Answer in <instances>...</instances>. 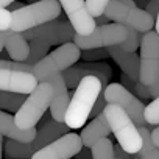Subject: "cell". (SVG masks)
<instances>
[{
	"label": "cell",
	"instance_id": "obj_25",
	"mask_svg": "<svg viewBox=\"0 0 159 159\" xmlns=\"http://www.w3.org/2000/svg\"><path fill=\"white\" fill-rule=\"evenodd\" d=\"M143 119L148 125H159V95L156 98H153V102H150L145 109H143Z\"/></svg>",
	"mask_w": 159,
	"mask_h": 159
},
{
	"label": "cell",
	"instance_id": "obj_30",
	"mask_svg": "<svg viewBox=\"0 0 159 159\" xmlns=\"http://www.w3.org/2000/svg\"><path fill=\"white\" fill-rule=\"evenodd\" d=\"M114 157L116 159H131V154L126 153L120 145H117V147H114Z\"/></svg>",
	"mask_w": 159,
	"mask_h": 159
},
{
	"label": "cell",
	"instance_id": "obj_17",
	"mask_svg": "<svg viewBox=\"0 0 159 159\" xmlns=\"http://www.w3.org/2000/svg\"><path fill=\"white\" fill-rule=\"evenodd\" d=\"M36 133H38L36 128H30V129L17 128L14 122V116L5 111H0V159H2L3 154V143H2L3 136L17 142H31L36 137Z\"/></svg>",
	"mask_w": 159,
	"mask_h": 159
},
{
	"label": "cell",
	"instance_id": "obj_10",
	"mask_svg": "<svg viewBox=\"0 0 159 159\" xmlns=\"http://www.w3.org/2000/svg\"><path fill=\"white\" fill-rule=\"evenodd\" d=\"M103 95H105V100H106L108 105H117V106H120L131 117V120L136 123L137 128H142V126H147L148 128V123L143 119V109H145V106L142 105V100H139L123 84H120V83H111V84H108L106 89H105V92H103Z\"/></svg>",
	"mask_w": 159,
	"mask_h": 159
},
{
	"label": "cell",
	"instance_id": "obj_21",
	"mask_svg": "<svg viewBox=\"0 0 159 159\" xmlns=\"http://www.w3.org/2000/svg\"><path fill=\"white\" fill-rule=\"evenodd\" d=\"M142 136V148L136 153L137 159H159V148L151 140V131L147 126L139 128Z\"/></svg>",
	"mask_w": 159,
	"mask_h": 159
},
{
	"label": "cell",
	"instance_id": "obj_27",
	"mask_svg": "<svg viewBox=\"0 0 159 159\" xmlns=\"http://www.w3.org/2000/svg\"><path fill=\"white\" fill-rule=\"evenodd\" d=\"M106 56H109L106 48H91V50H81V58L84 61H98V59H105Z\"/></svg>",
	"mask_w": 159,
	"mask_h": 159
},
{
	"label": "cell",
	"instance_id": "obj_31",
	"mask_svg": "<svg viewBox=\"0 0 159 159\" xmlns=\"http://www.w3.org/2000/svg\"><path fill=\"white\" fill-rule=\"evenodd\" d=\"M151 140H153L154 145L159 148V126L154 128V129H151Z\"/></svg>",
	"mask_w": 159,
	"mask_h": 159
},
{
	"label": "cell",
	"instance_id": "obj_9",
	"mask_svg": "<svg viewBox=\"0 0 159 159\" xmlns=\"http://www.w3.org/2000/svg\"><path fill=\"white\" fill-rule=\"evenodd\" d=\"M140 75L139 83L150 86L159 80V34L150 30L140 38Z\"/></svg>",
	"mask_w": 159,
	"mask_h": 159
},
{
	"label": "cell",
	"instance_id": "obj_29",
	"mask_svg": "<svg viewBox=\"0 0 159 159\" xmlns=\"http://www.w3.org/2000/svg\"><path fill=\"white\" fill-rule=\"evenodd\" d=\"M143 10L156 20V16H157V11H159V0H148V3L145 5Z\"/></svg>",
	"mask_w": 159,
	"mask_h": 159
},
{
	"label": "cell",
	"instance_id": "obj_22",
	"mask_svg": "<svg viewBox=\"0 0 159 159\" xmlns=\"http://www.w3.org/2000/svg\"><path fill=\"white\" fill-rule=\"evenodd\" d=\"M48 48H50V44L47 41H44V39H31L30 41V55H28L25 62L33 67L42 58H45L48 55Z\"/></svg>",
	"mask_w": 159,
	"mask_h": 159
},
{
	"label": "cell",
	"instance_id": "obj_6",
	"mask_svg": "<svg viewBox=\"0 0 159 159\" xmlns=\"http://www.w3.org/2000/svg\"><path fill=\"white\" fill-rule=\"evenodd\" d=\"M53 98V88L50 83L42 81L39 83L31 94L27 95L24 105L17 109L14 116V122L17 128L20 129H30L34 128L39 120L44 117L47 109L50 108Z\"/></svg>",
	"mask_w": 159,
	"mask_h": 159
},
{
	"label": "cell",
	"instance_id": "obj_19",
	"mask_svg": "<svg viewBox=\"0 0 159 159\" xmlns=\"http://www.w3.org/2000/svg\"><path fill=\"white\" fill-rule=\"evenodd\" d=\"M111 134V128H109V123L105 117V114H98L97 117L92 119L91 123H88L84 126V129L81 131V142H83V147L86 148H91L97 140L103 139V137H108Z\"/></svg>",
	"mask_w": 159,
	"mask_h": 159
},
{
	"label": "cell",
	"instance_id": "obj_7",
	"mask_svg": "<svg viewBox=\"0 0 159 159\" xmlns=\"http://www.w3.org/2000/svg\"><path fill=\"white\" fill-rule=\"evenodd\" d=\"M105 16L109 20L129 27L142 34L154 27V19L145 10L136 7L133 0H111L105 10Z\"/></svg>",
	"mask_w": 159,
	"mask_h": 159
},
{
	"label": "cell",
	"instance_id": "obj_24",
	"mask_svg": "<svg viewBox=\"0 0 159 159\" xmlns=\"http://www.w3.org/2000/svg\"><path fill=\"white\" fill-rule=\"evenodd\" d=\"M89 150L92 159H114V145L108 137L97 140Z\"/></svg>",
	"mask_w": 159,
	"mask_h": 159
},
{
	"label": "cell",
	"instance_id": "obj_28",
	"mask_svg": "<svg viewBox=\"0 0 159 159\" xmlns=\"http://www.w3.org/2000/svg\"><path fill=\"white\" fill-rule=\"evenodd\" d=\"M106 105H108V103H106V100H105V95H103V92H102V94L98 95V98H97V102H95V105H94L92 111H91V116H92V117H97L98 114H102Z\"/></svg>",
	"mask_w": 159,
	"mask_h": 159
},
{
	"label": "cell",
	"instance_id": "obj_37",
	"mask_svg": "<svg viewBox=\"0 0 159 159\" xmlns=\"http://www.w3.org/2000/svg\"><path fill=\"white\" fill-rule=\"evenodd\" d=\"M30 3H36V2H41V0H28Z\"/></svg>",
	"mask_w": 159,
	"mask_h": 159
},
{
	"label": "cell",
	"instance_id": "obj_2",
	"mask_svg": "<svg viewBox=\"0 0 159 159\" xmlns=\"http://www.w3.org/2000/svg\"><path fill=\"white\" fill-rule=\"evenodd\" d=\"M102 91H103V83L95 75H88L80 81L69 102L64 117V123L70 129H78L84 126Z\"/></svg>",
	"mask_w": 159,
	"mask_h": 159
},
{
	"label": "cell",
	"instance_id": "obj_32",
	"mask_svg": "<svg viewBox=\"0 0 159 159\" xmlns=\"http://www.w3.org/2000/svg\"><path fill=\"white\" fill-rule=\"evenodd\" d=\"M75 157H76V159H92V154H91V150H89V151L81 150V151H80Z\"/></svg>",
	"mask_w": 159,
	"mask_h": 159
},
{
	"label": "cell",
	"instance_id": "obj_8",
	"mask_svg": "<svg viewBox=\"0 0 159 159\" xmlns=\"http://www.w3.org/2000/svg\"><path fill=\"white\" fill-rule=\"evenodd\" d=\"M80 58H81V50L73 42H66L52 53H48L45 58H42L38 64H34L33 75L39 83L47 81L52 75L62 73L66 69L75 66Z\"/></svg>",
	"mask_w": 159,
	"mask_h": 159
},
{
	"label": "cell",
	"instance_id": "obj_38",
	"mask_svg": "<svg viewBox=\"0 0 159 159\" xmlns=\"http://www.w3.org/2000/svg\"><path fill=\"white\" fill-rule=\"evenodd\" d=\"M114 159H116V157H114Z\"/></svg>",
	"mask_w": 159,
	"mask_h": 159
},
{
	"label": "cell",
	"instance_id": "obj_20",
	"mask_svg": "<svg viewBox=\"0 0 159 159\" xmlns=\"http://www.w3.org/2000/svg\"><path fill=\"white\" fill-rule=\"evenodd\" d=\"M5 48H7L10 58L17 62H25L30 55V44L27 42V39L22 36V33H17L13 30L7 31Z\"/></svg>",
	"mask_w": 159,
	"mask_h": 159
},
{
	"label": "cell",
	"instance_id": "obj_34",
	"mask_svg": "<svg viewBox=\"0 0 159 159\" xmlns=\"http://www.w3.org/2000/svg\"><path fill=\"white\" fill-rule=\"evenodd\" d=\"M16 0H0V7H3V8H8L11 3H14Z\"/></svg>",
	"mask_w": 159,
	"mask_h": 159
},
{
	"label": "cell",
	"instance_id": "obj_35",
	"mask_svg": "<svg viewBox=\"0 0 159 159\" xmlns=\"http://www.w3.org/2000/svg\"><path fill=\"white\" fill-rule=\"evenodd\" d=\"M8 8H10V11H14V10H19V8H22V3H19V2L16 3V2H14V3H11Z\"/></svg>",
	"mask_w": 159,
	"mask_h": 159
},
{
	"label": "cell",
	"instance_id": "obj_16",
	"mask_svg": "<svg viewBox=\"0 0 159 159\" xmlns=\"http://www.w3.org/2000/svg\"><path fill=\"white\" fill-rule=\"evenodd\" d=\"M47 83L52 84L53 88V98H52V103H50V116L53 120L59 122V123H64V117H66V111H67V106H69V92H67V86H66V81L62 78V73H55L52 75Z\"/></svg>",
	"mask_w": 159,
	"mask_h": 159
},
{
	"label": "cell",
	"instance_id": "obj_11",
	"mask_svg": "<svg viewBox=\"0 0 159 159\" xmlns=\"http://www.w3.org/2000/svg\"><path fill=\"white\" fill-rule=\"evenodd\" d=\"M22 36L27 41L31 39H44L47 41L50 45H56V44H66V42H72L73 36H75V30L69 22L64 20H50L47 24H42L36 28L22 31Z\"/></svg>",
	"mask_w": 159,
	"mask_h": 159
},
{
	"label": "cell",
	"instance_id": "obj_12",
	"mask_svg": "<svg viewBox=\"0 0 159 159\" xmlns=\"http://www.w3.org/2000/svg\"><path fill=\"white\" fill-rule=\"evenodd\" d=\"M83 150L81 136L76 133H67L47 147L36 151L31 159H72Z\"/></svg>",
	"mask_w": 159,
	"mask_h": 159
},
{
	"label": "cell",
	"instance_id": "obj_18",
	"mask_svg": "<svg viewBox=\"0 0 159 159\" xmlns=\"http://www.w3.org/2000/svg\"><path fill=\"white\" fill-rule=\"evenodd\" d=\"M109 56L117 62V66L122 69V72L129 76L133 81H139V75H140V59L139 55L131 53V52H125L120 47L114 45V47H106Z\"/></svg>",
	"mask_w": 159,
	"mask_h": 159
},
{
	"label": "cell",
	"instance_id": "obj_14",
	"mask_svg": "<svg viewBox=\"0 0 159 159\" xmlns=\"http://www.w3.org/2000/svg\"><path fill=\"white\" fill-rule=\"evenodd\" d=\"M88 75H95L102 80L103 83V88L105 84L108 83V80L112 76V69L109 64L106 62H98V61H86V62H81V64H76L75 67H69L62 72V78L66 81V86L67 89H75L80 81L88 76Z\"/></svg>",
	"mask_w": 159,
	"mask_h": 159
},
{
	"label": "cell",
	"instance_id": "obj_15",
	"mask_svg": "<svg viewBox=\"0 0 159 159\" xmlns=\"http://www.w3.org/2000/svg\"><path fill=\"white\" fill-rule=\"evenodd\" d=\"M39 84L33 72L0 69V91L28 95Z\"/></svg>",
	"mask_w": 159,
	"mask_h": 159
},
{
	"label": "cell",
	"instance_id": "obj_23",
	"mask_svg": "<svg viewBox=\"0 0 159 159\" xmlns=\"http://www.w3.org/2000/svg\"><path fill=\"white\" fill-rule=\"evenodd\" d=\"M25 98H27V95H24V94H13V92L0 91V111L17 112V109L24 105Z\"/></svg>",
	"mask_w": 159,
	"mask_h": 159
},
{
	"label": "cell",
	"instance_id": "obj_26",
	"mask_svg": "<svg viewBox=\"0 0 159 159\" xmlns=\"http://www.w3.org/2000/svg\"><path fill=\"white\" fill-rule=\"evenodd\" d=\"M109 2L111 0H86V7L94 17H98L105 14V10L108 8Z\"/></svg>",
	"mask_w": 159,
	"mask_h": 159
},
{
	"label": "cell",
	"instance_id": "obj_33",
	"mask_svg": "<svg viewBox=\"0 0 159 159\" xmlns=\"http://www.w3.org/2000/svg\"><path fill=\"white\" fill-rule=\"evenodd\" d=\"M5 39H7V31H0V52L5 47Z\"/></svg>",
	"mask_w": 159,
	"mask_h": 159
},
{
	"label": "cell",
	"instance_id": "obj_5",
	"mask_svg": "<svg viewBox=\"0 0 159 159\" xmlns=\"http://www.w3.org/2000/svg\"><path fill=\"white\" fill-rule=\"evenodd\" d=\"M103 114L119 145L126 153L136 154L142 148V136L136 123L131 120V117L117 105H106L103 109Z\"/></svg>",
	"mask_w": 159,
	"mask_h": 159
},
{
	"label": "cell",
	"instance_id": "obj_13",
	"mask_svg": "<svg viewBox=\"0 0 159 159\" xmlns=\"http://www.w3.org/2000/svg\"><path fill=\"white\" fill-rule=\"evenodd\" d=\"M64 10L69 24L73 27L75 33L80 36H89L97 28L95 17L89 13L86 0H58Z\"/></svg>",
	"mask_w": 159,
	"mask_h": 159
},
{
	"label": "cell",
	"instance_id": "obj_36",
	"mask_svg": "<svg viewBox=\"0 0 159 159\" xmlns=\"http://www.w3.org/2000/svg\"><path fill=\"white\" fill-rule=\"evenodd\" d=\"M154 31L159 34V11H157V16H156V20H154Z\"/></svg>",
	"mask_w": 159,
	"mask_h": 159
},
{
	"label": "cell",
	"instance_id": "obj_4",
	"mask_svg": "<svg viewBox=\"0 0 159 159\" xmlns=\"http://www.w3.org/2000/svg\"><path fill=\"white\" fill-rule=\"evenodd\" d=\"M61 5L58 0H41L36 3L25 5L19 10L11 11V28L13 31L22 33L36 28L42 24L55 20L61 16Z\"/></svg>",
	"mask_w": 159,
	"mask_h": 159
},
{
	"label": "cell",
	"instance_id": "obj_1",
	"mask_svg": "<svg viewBox=\"0 0 159 159\" xmlns=\"http://www.w3.org/2000/svg\"><path fill=\"white\" fill-rule=\"evenodd\" d=\"M140 38L142 33L120 25V24H106L97 27L92 34L89 36H80L75 33L73 36V44L80 50H91V48H106V47H120L125 52L134 53L139 45H140Z\"/></svg>",
	"mask_w": 159,
	"mask_h": 159
},
{
	"label": "cell",
	"instance_id": "obj_3",
	"mask_svg": "<svg viewBox=\"0 0 159 159\" xmlns=\"http://www.w3.org/2000/svg\"><path fill=\"white\" fill-rule=\"evenodd\" d=\"M69 126L66 123H59L56 120L45 122L36 133V137L31 142H17L13 139H8L5 142V154L7 157H16V159H31V156L39 151L41 148L47 147L58 137L69 133Z\"/></svg>",
	"mask_w": 159,
	"mask_h": 159
}]
</instances>
